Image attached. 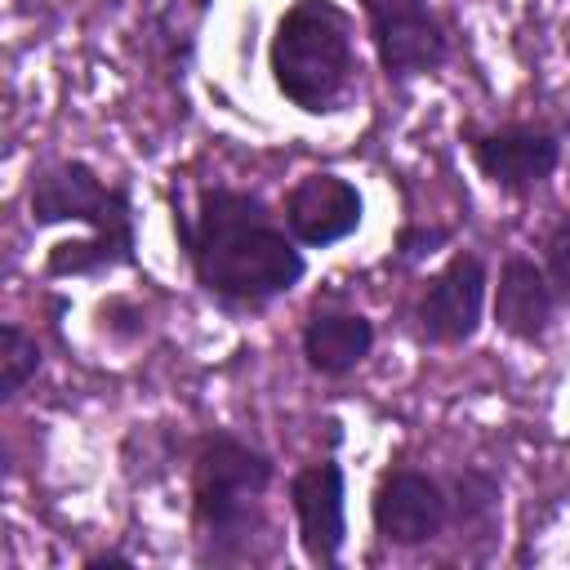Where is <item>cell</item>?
I'll list each match as a JSON object with an SVG mask.
<instances>
[{
	"mask_svg": "<svg viewBox=\"0 0 570 570\" xmlns=\"http://www.w3.org/2000/svg\"><path fill=\"white\" fill-rule=\"evenodd\" d=\"M485 307V263L476 254H454L419 294V334L428 343H468Z\"/></svg>",
	"mask_w": 570,
	"mask_h": 570,
	"instance_id": "9c48e42d",
	"label": "cell"
},
{
	"mask_svg": "<svg viewBox=\"0 0 570 570\" xmlns=\"http://www.w3.org/2000/svg\"><path fill=\"white\" fill-rule=\"evenodd\" d=\"M370 517H374V530L387 543L414 548V543H428V539H436L445 530L450 499H445V490L428 472H419V468H392L374 485Z\"/></svg>",
	"mask_w": 570,
	"mask_h": 570,
	"instance_id": "52a82bcc",
	"label": "cell"
},
{
	"mask_svg": "<svg viewBox=\"0 0 570 570\" xmlns=\"http://www.w3.org/2000/svg\"><path fill=\"white\" fill-rule=\"evenodd\" d=\"M276 468L263 450L232 432H209L191 463V517L200 539L236 548L258 525V499L267 494Z\"/></svg>",
	"mask_w": 570,
	"mask_h": 570,
	"instance_id": "3957f363",
	"label": "cell"
},
{
	"mask_svg": "<svg viewBox=\"0 0 570 570\" xmlns=\"http://www.w3.org/2000/svg\"><path fill=\"white\" fill-rule=\"evenodd\" d=\"M174 236L187 249L196 285L227 307H263L307 272L294 236L240 187H200L196 209L174 205Z\"/></svg>",
	"mask_w": 570,
	"mask_h": 570,
	"instance_id": "6da1fadb",
	"label": "cell"
},
{
	"mask_svg": "<svg viewBox=\"0 0 570 570\" xmlns=\"http://www.w3.org/2000/svg\"><path fill=\"white\" fill-rule=\"evenodd\" d=\"M374 347V321L361 312H312L303 325V356L316 374L338 379L356 370Z\"/></svg>",
	"mask_w": 570,
	"mask_h": 570,
	"instance_id": "7c38bea8",
	"label": "cell"
},
{
	"mask_svg": "<svg viewBox=\"0 0 570 570\" xmlns=\"http://www.w3.org/2000/svg\"><path fill=\"white\" fill-rule=\"evenodd\" d=\"M298 543L312 566H334L347 543V481L334 459H316L289 481Z\"/></svg>",
	"mask_w": 570,
	"mask_h": 570,
	"instance_id": "8992f818",
	"label": "cell"
},
{
	"mask_svg": "<svg viewBox=\"0 0 570 570\" xmlns=\"http://www.w3.org/2000/svg\"><path fill=\"white\" fill-rule=\"evenodd\" d=\"M361 191L343 174H307L285 196V227L298 245L325 249L361 227Z\"/></svg>",
	"mask_w": 570,
	"mask_h": 570,
	"instance_id": "30bf717a",
	"label": "cell"
},
{
	"mask_svg": "<svg viewBox=\"0 0 570 570\" xmlns=\"http://www.w3.org/2000/svg\"><path fill=\"white\" fill-rule=\"evenodd\" d=\"M45 352L36 343V334H27L18 321L0 325V401H13L40 370Z\"/></svg>",
	"mask_w": 570,
	"mask_h": 570,
	"instance_id": "5bb4252c",
	"label": "cell"
},
{
	"mask_svg": "<svg viewBox=\"0 0 570 570\" xmlns=\"http://www.w3.org/2000/svg\"><path fill=\"white\" fill-rule=\"evenodd\" d=\"M85 566H89V570H98V566H134V561H129L125 552H94Z\"/></svg>",
	"mask_w": 570,
	"mask_h": 570,
	"instance_id": "e0dca14e",
	"label": "cell"
},
{
	"mask_svg": "<svg viewBox=\"0 0 570 570\" xmlns=\"http://www.w3.org/2000/svg\"><path fill=\"white\" fill-rule=\"evenodd\" d=\"M276 89L307 116H325L343 102L356 76L352 18L334 0H294L267 49Z\"/></svg>",
	"mask_w": 570,
	"mask_h": 570,
	"instance_id": "7a4b0ae2",
	"label": "cell"
},
{
	"mask_svg": "<svg viewBox=\"0 0 570 570\" xmlns=\"http://www.w3.org/2000/svg\"><path fill=\"white\" fill-rule=\"evenodd\" d=\"M134 245L138 236H120V232H89L85 240H58L45 254V276H98L111 267H129L134 263Z\"/></svg>",
	"mask_w": 570,
	"mask_h": 570,
	"instance_id": "4fadbf2b",
	"label": "cell"
},
{
	"mask_svg": "<svg viewBox=\"0 0 570 570\" xmlns=\"http://www.w3.org/2000/svg\"><path fill=\"white\" fill-rule=\"evenodd\" d=\"M543 272L557 289L561 303H570V209L552 218V227L543 232Z\"/></svg>",
	"mask_w": 570,
	"mask_h": 570,
	"instance_id": "9a60e30c",
	"label": "cell"
},
{
	"mask_svg": "<svg viewBox=\"0 0 570 570\" xmlns=\"http://www.w3.org/2000/svg\"><path fill=\"white\" fill-rule=\"evenodd\" d=\"M445 227H419V223H410V227H401L396 232V254L401 258H423V254H432L436 245H445Z\"/></svg>",
	"mask_w": 570,
	"mask_h": 570,
	"instance_id": "2e32d148",
	"label": "cell"
},
{
	"mask_svg": "<svg viewBox=\"0 0 570 570\" xmlns=\"http://www.w3.org/2000/svg\"><path fill=\"white\" fill-rule=\"evenodd\" d=\"M27 205H31V223H36V227L85 223L89 232L138 236V232H134L129 191L102 183L98 169L85 165V160H62V165H53V169H40V174L31 178Z\"/></svg>",
	"mask_w": 570,
	"mask_h": 570,
	"instance_id": "277c9868",
	"label": "cell"
},
{
	"mask_svg": "<svg viewBox=\"0 0 570 570\" xmlns=\"http://www.w3.org/2000/svg\"><path fill=\"white\" fill-rule=\"evenodd\" d=\"M361 9L370 18V40L387 80H410L445 62V27L428 9V0H361Z\"/></svg>",
	"mask_w": 570,
	"mask_h": 570,
	"instance_id": "5b68a950",
	"label": "cell"
},
{
	"mask_svg": "<svg viewBox=\"0 0 570 570\" xmlns=\"http://www.w3.org/2000/svg\"><path fill=\"white\" fill-rule=\"evenodd\" d=\"M557 289L548 281V272L525 258V254H512L499 272V289H494V321L503 334L521 338V343H534L552 330V316H557Z\"/></svg>",
	"mask_w": 570,
	"mask_h": 570,
	"instance_id": "8fae6325",
	"label": "cell"
},
{
	"mask_svg": "<svg viewBox=\"0 0 570 570\" xmlns=\"http://www.w3.org/2000/svg\"><path fill=\"white\" fill-rule=\"evenodd\" d=\"M472 160L499 191L525 196L561 165V138L539 125H503L472 138Z\"/></svg>",
	"mask_w": 570,
	"mask_h": 570,
	"instance_id": "ba28073f",
	"label": "cell"
}]
</instances>
